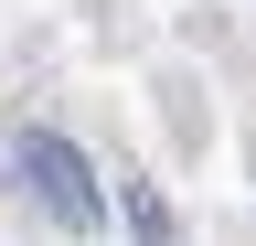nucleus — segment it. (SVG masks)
Returning <instances> with one entry per match:
<instances>
[{"mask_svg": "<svg viewBox=\"0 0 256 246\" xmlns=\"http://www.w3.org/2000/svg\"><path fill=\"white\" fill-rule=\"evenodd\" d=\"M0 161L22 171V193L43 203L64 235H86V246H96V225H107V182H96V161H86L64 129H11V150H0Z\"/></svg>", "mask_w": 256, "mask_h": 246, "instance_id": "f257e3e1", "label": "nucleus"}, {"mask_svg": "<svg viewBox=\"0 0 256 246\" xmlns=\"http://www.w3.org/2000/svg\"><path fill=\"white\" fill-rule=\"evenodd\" d=\"M128 214H139V246H182V225H171V203H160L150 182H128Z\"/></svg>", "mask_w": 256, "mask_h": 246, "instance_id": "f03ea898", "label": "nucleus"}, {"mask_svg": "<svg viewBox=\"0 0 256 246\" xmlns=\"http://www.w3.org/2000/svg\"><path fill=\"white\" fill-rule=\"evenodd\" d=\"M75 246H86V235H75Z\"/></svg>", "mask_w": 256, "mask_h": 246, "instance_id": "7ed1b4c3", "label": "nucleus"}]
</instances>
